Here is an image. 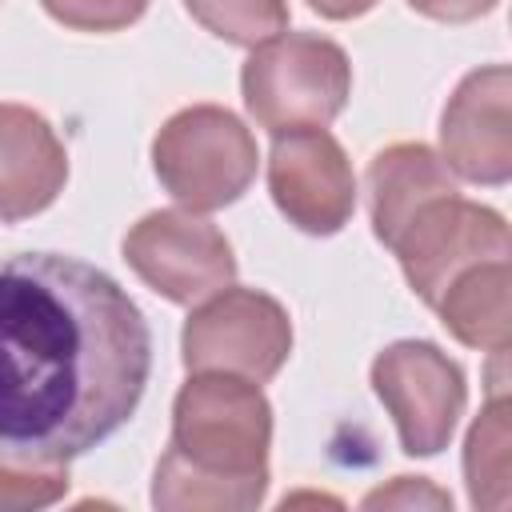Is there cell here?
Returning <instances> with one entry per match:
<instances>
[{
	"instance_id": "obj_3",
	"label": "cell",
	"mask_w": 512,
	"mask_h": 512,
	"mask_svg": "<svg viewBox=\"0 0 512 512\" xmlns=\"http://www.w3.org/2000/svg\"><path fill=\"white\" fill-rule=\"evenodd\" d=\"M248 116L272 136L296 128H328L352 92L344 48L316 32H280L252 48L240 68Z\"/></svg>"
},
{
	"instance_id": "obj_20",
	"label": "cell",
	"mask_w": 512,
	"mask_h": 512,
	"mask_svg": "<svg viewBox=\"0 0 512 512\" xmlns=\"http://www.w3.org/2000/svg\"><path fill=\"white\" fill-rule=\"evenodd\" d=\"M380 0H308L312 12H320L324 20H356L364 12H372Z\"/></svg>"
},
{
	"instance_id": "obj_15",
	"label": "cell",
	"mask_w": 512,
	"mask_h": 512,
	"mask_svg": "<svg viewBox=\"0 0 512 512\" xmlns=\"http://www.w3.org/2000/svg\"><path fill=\"white\" fill-rule=\"evenodd\" d=\"M188 16L240 48H256L280 32H288V4L284 0H184Z\"/></svg>"
},
{
	"instance_id": "obj_18",
	"label": "cell",
	"mask_w": 512,
	"mask_h": 512,
	"mask_svg": "<svg viewBox=\"0 0 512 512\" xmlns=\"http://www.w3.org/2000/svg\"><path fill=\"white\" fill-rule=\"evenodd\" d=\"M364 508H452V496L424 476H396L388 488L368 492Z\"/></svg>"
},
{
	"instance_id": "obj_9",
	"label": "cell",
	"mask_w": 512,
	"mask_h": 512,
	"mask_svg": "<svg viewBox=\"0 0 512 512\" xmlns=\"http://www.w3.org/2000/svg\"><path fill=\"white\" fill-rule=\"evenodd\" d=\"M268 192L288 224L308 236H332L352 220L356 176L340 140L324 128L280 132L268 152Z\"/></svg>"
},
{
	"instance_id": "obj_19",
	"label": "cell",
	"mask_w": 512,
	"mask_h": 512,
	"mask_svg": "<svg viewBox=\"0 0 512 512\" xmlns=\"http://www.w3.org/2000/svg\"><path fill=\"white\" fill-rule=\"evenodd\" d=\"M420 16L428 20H440V24H468V20H480L488 16L500 0H408Z\"/></svg>"
},
{
	"instance_id": "obj_16",
	"label": "cell",
	"mask_w": 512,
	"mask_h": 512,
	"mask_svg": "<svg viewBox=\"0 0 512 512\" xmlns=\"http://www.w3.org/2000/svg\"><path fill=\"white\" fill-rule=\"evenodd\" d=\"M68 464H28L0 452V512H36L64 500Z\"/></svg>"
},
{
	"instance_id": "obj_13",
	"label": "cell",
	"mask_w": 512,
	"mask_h": 512,
	"mask_svg": "<svg viewBox=\"0 0 512 512\" xmlns=\"http://www.w3.org/2000/svg\"><path fill=\"white\" fill-rule=\"evenodd\" d=\"M440 312V324L468 348L480 352H508L512 344V272L504 260H484L464 268L440 300L432 304Z\"/></svg>"
},
{
	"instance_id": "obj_4",
	"label": "cell",
	"mask_w": 512,
	"mask_h": 512,
	"mask_svg": "<svg viewBox=\"0 0 512 512\" xmlns=\"http://www.w3.org/2000/svg\"><path fill=\"white\" fill-rule=\"evenodd\" d=\"M256 136L220 104H192L164 120L152 140V168L164 192L188 212L236 204L256 180Z\"/></svg>"
},
{
	"instance_id": "obj_7",
	"label": "cell",
	"mask_w": 512,
	"mask_h": 512,
	"mask_svg": "<svg viewBox=\"0 0 512 512\" xmlns=\"http://www.w3.org/2000/svg\"><path fill=\"white\" fill-rule=\"evenodd\" d=\"M392 252L408 288L432 308L448 280H456L464 268L504 260L512 252V236L500 212L452 192L416 208L404 232L392 240Z\"/></svg>"
},
{
	"instance_id": "obj_2",
	"label": "cell",
	"mask_w": 512,
	"mask_h": 512,
	"mask_svg": "<svg viewBox=\"0 0 512 512\" xmlns=\"http://www.w3.org/2000/svg\"><path fill=\"white\" fill-rule=\"evenodd\" d=\"M272 404L232 372H192L172 400V440L156 464L160 512H244L268 492Z\"/></svg>"
},
{
	"instance_id": "obj_12",
	"label": "cell",
	"mask_w": 512,
	"mask_h": 512,
	"mask_svg": "<svg viewBox=\"0 0 512 512\" xmlns=\"http://www.w3.org/2000/svg\"><path fill=\"white\" fill-rule=\"evenodd\" d=\"M452 192L456 180L428 144H392L376 152L368 164V212L376 240L392 248V240L404 232L416 208Z\"/></svg>"
},
{
	"instance_id": "obj_8",
	"label": "cell",
	"mask_w": 512,
	"mask_h": 512,
	"mask_svg": "<svg viewBox=\"0 0 512 512\" xmlns=\"http://www.w3.org/2000/svg\"><path fill=\"white\" fill-rule=\"evenodd\" d=\"M128 268L172 304H200L236 280L228 236L200 212L160 208L140 216L124 236Z\"/></svg>"
},
{
	"instance_id": "obj_11",
	"label": "cell",
	"mask_w": 512,
	"mask_h": 512,
	"mask_svg": "<svg viewBox=\"0 0 512 512\" xmlns=\"http://www.w3.org/2000/svg\"><path fill=\"white\" fill-rule=\"evenodd\" d=\"M68 180L56 128L28 104H0V224L44 212Z\"/></svg>"
},
{
	"instance_id": "obj_1",
	"label": "cell",
	"mask_w": 512,
	"mask_h": 512,
	"mask_svg": "<svg viewBox=\"0 0 512 512\" xmlns=\"http://www.w3.org/2000/svg\"><path fill=\"white\" fill-rule=\"evenodd\" d=\"M152 372L136 300L60 252L0 260V452L68 464L116 436Z\"/></svg>"
},
{
	"instance_id": "obj_10",
	"label": "cell",
	"mask_w": 512,
	"mask_h": 512,
	"mask_svg": "<svg viewBox=\"0 0 512 512\" xmlns=\"http://www.w3.org/2000/svg\"><path fill=\"white\" fill-rule=\"evenodd\" d=\"M440 160L472 184H508L512 176V72L488 64L468 72L440 116Z\"/></svg>"
},
{
	"instance_id": "obj_5",
	"label": "cell",
	"mask_w": 512,
	"mask_h": 512,
	"mask_svg": "<svg viewBox=\"0 0 512 512\" xmlns=\"http://www.w3.org/2000/svg\"><path fill=\"white\" fill-rule=\"evenodd\" d=\"M292 352V320L284 304L256 288H220L204 296L180 332L188 372H232L252 384L272 380Z\"/></svg>"
},
{
	"instance_id": "obj_17",
	"label": "cell",
	"mask_w": 512,
	"mask_h": 512,
	"mask_svg": "<svg viewBox=\"0 0 512 512\" xmlns=\"http://www.w3.org/2000/svg\"><path fill=\"white\" fill-rule=\"evenodd\" d=\"M44 12L76 32H120L136 24L148 0H40Z\"/></svg>"
},
{
	"instance_id": "obj_14",
	"label": "cell",
	"mask_w": 512,
	"mask_h": 512,
	"mask_svg": "<svg viewBox=\"0 0 512 512\" xmlns=\"http://www.w3.org/2000/svg\"><path fill=\"white\" fill-rule=\"evenodd\" d=\"M508 396L504 388L488 396L464 440V484L472 508L500 512L512 500V432H508Z\"/></svg>"
},
{
	"instance_id": "obj_6",
	"label": "cell",
	"mask_w": 512,
	"mask_h": 512,
	"mask_svg": "<svg viewBox=\"0 0 512 512\" xmlns=\"http://www.w3.org/2000/svg\"><path fill=\"white\" fill-rule=\"evenodd\" d=\"M372 392L388 408L400 448L408 456H436L448 448L464 404L468 384L456 360L432 340H396L372 360Z\"/></svg>"
}]
</instances>
